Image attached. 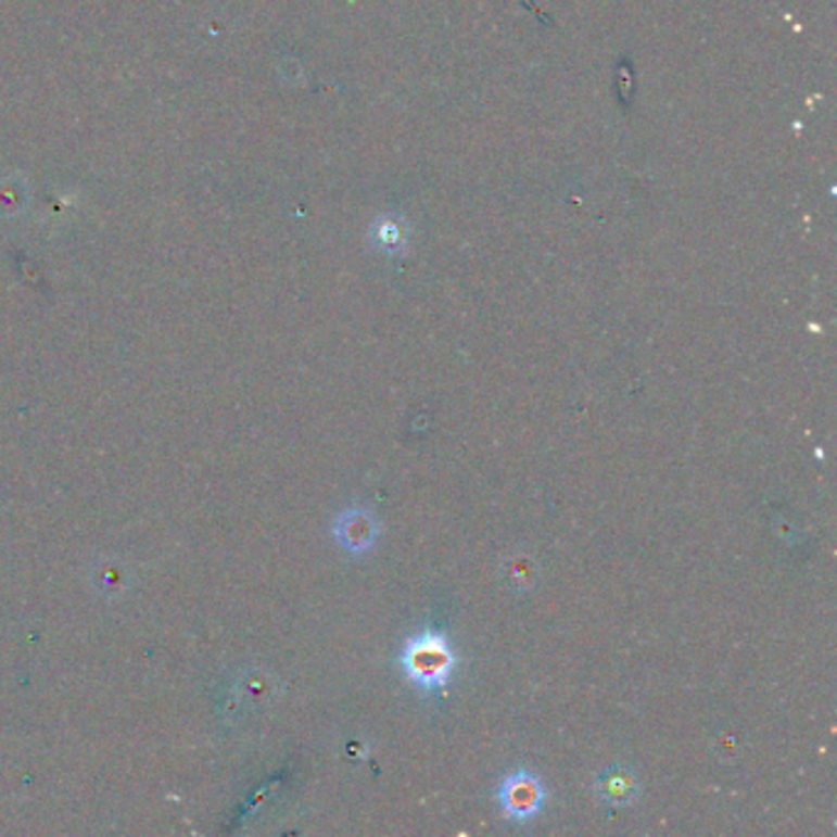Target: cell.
Masks as SVG:
<instances>
[{
	"label": "cell",
	"mask_w": 837,
	"mask_h": 837,
	"mask_svg": "<svg viewBox=\"0 0 837 837\" xmlns=\"http://www.w3.org/2000/svg\"><path fill=\"white\" fill-rule=\"evenodd\" d=\"M401 668L406 679L422 693L442 690L457 671L453 646L437 632H420L403 644Z\"/></svg>",
	"instance_id": "cell-1"
},
{
	"label": "cell",
	"mask_w": 837,
	"mask_h": 837,
	"mask_svg": "<svg viewBox=\"0 0 837 837\" xmlns=\"http://www.w3.org/2000/svg\"><path fill=\"white\" fill-rule=\"evenodd\" d=\"M545 798H548L545 784L538 774H533L529 769H519L504 776L496 788L498 806L516 823H525L538 815L545 806Z\"/></svg>",
	"instance_id": "cell-2"
},
{
	"label": "cell",
	"mask_w": 837,
	"mask_h": 837,
	"mask_svg": "<svg viewBox=\"0 0 837 837\" xmlns=\"http://www.w3.org/2000/svg\"><path fill=\"white\" fill-rule=\"evenodd\" d=\"M334 535L350 553H366L379 538V521L366 509L344 511L334 523Z\"/></svg>",
	"instance_id": "cell-3"
},
{
	"label": "cell",
	"mask_w": 837,
	"mask_h": 837,
	"mask_svg": "<svg viewBox=\"0 0 837 837\" xmlns=\"http://www.w3.org/2000/svg\"><path fill=\"white\" fill-rule=\"evenodd\" d=\"M597 796L609 806H629L638 798V781L626 766H609L597 778Z\"/></svg>",
	"instance_id": "cell-4"
},
{
	"label": "cell",
	"mask_w": 837,
	"mask_h": 837,
	"mask_svg": "<svg viewBox=\"0 0 837 837\" xmlns=\"http://www.w3.org/2000/svg\"><path fill=\"white\" fill-rule=\"evenodd\" d=\"M371 241L376 243V249H381L383 253H401L406 249V231H403V224L391 219V216H383V219H376L371 227Z\"/></svg>",
	"instance_id": "cell-5"
},
{
	"label": "cell",
	"mask_w": 837,
	"mask_h": 837,
	"mask_svg": "<svg viewBox=\"0 0 837 837\" xmlns=\"http://www.w3.org/2000/svg\"><path fill=\"white\" fill-rule=\"evenodd\" d=\"M509 585H519L521 589L531 585L533 580V562L529 558H519L509 562Z\"/></svg>",
	"instance_id": "cell-6"
}]
</instances>
